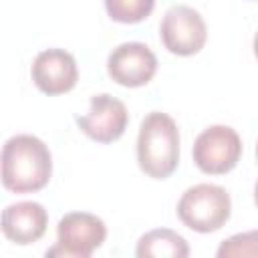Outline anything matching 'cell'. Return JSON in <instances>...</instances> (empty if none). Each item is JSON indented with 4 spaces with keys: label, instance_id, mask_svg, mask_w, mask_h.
Returning <instances> with one entry per match:
<instances>
[{
    "label": "cell",
    "instance_id": "6da1fadb",
    "mask_svg": "<svg viewBox=\"0 0 258 258\" xmlns=\"http://www.w3.org/2000/svg\"><path fill=\"white\" fill-rule=\"evenodd\" d=\"M2 185L14 194L42 189L52 175L48 145L28 133L12 135L2 147Z\"/></svg>",
    "mask_w": 258,
    "mask_h": 258
},
{
    "label": "cell",
    "instance_id": "7a4b0ae2",
    "mask_svg": "<svg viewBox=\"0 0 258 258\" xmlns=\"http://www.w3.org/2000/svg\"><path fill=\"white\" fill-rule=\"evenodd\" d=\"M139 169L153 179H167L179 163V129L177 123L161 111L143 117L137 135Z\"/></svg>",
    "mask_w": 258,
    "mask_h": 258
},
{
    "label": "cell",
    "instance_id": "3957f363",
    "mask_svg": "<svg viewBox=\"0 0 258 258\" xmlns=\"http://www.w3.org/2000/svg\"><path fill=\"white\" fill-rule=\"evenodd\" d=\"M232 214L230 194L216 183H198L187 187L177 202V218L194 232L210 234L226 226Z\"/></svg>",
    "mask_w": 258,
    "mask_h": 258
},
{
    "label": "cell",
    "instance_id": "277c9868",
    "mask_svg": "<svg viewBox=\"0 0 258 258\" xmlns=\"http://www.w3.org/2000/svg\"><path fill=\"white\" fill-rule=\"evenodd\" d=\"M107 238L105 222L89 212H69L58 220L56 244L46 250V256L89 258Z\"/></svg>",
    "mask_w": 258,
    "mask_h": 258
},
{
    "label": "cell",
    "instance_id": "5b68a950",
    "mask_svg": "<svg viewBox=\"0 0 258 258\" xmlns=\"http://www.w3.org/2000/svg\"><path fill=\"white\" fill-rule=\"evenodd\" d=\"M191 155L200 171L224 175L238 165L242 155V139L236 129L228 125H212L196 137Z\"/></svg>",
    "mask_w": 258,
    "mask_h": 258
},
{
    "label": "cell",
    "instance_id": "8992f818",
    "mask_svg": "<svg viewBox=\"0 0 258 258\" xmlns=\"http://www.w3.org/2000/svg\"><path fill=\"white\" fill-rule=\"evenodd\" d=\"M159 36L171 54L191 56L204 48L208 40V26L198 10L185 4H175L163 14Z\"/></svg>",
    "mask_w": 258,
    "mask_h": 258
},
{
    "label": "cell",
    "instance_id": "52a82bcc",
    "mask_svg": "<svg viewBox=\"0 0 258 258\" xmlns=\"http://www.w3.org/2000/svg\"><path fill=\"white\" fill-rule=\"evenodd\" d=\"M127 123H129V113L125 103L107 93L93 95L89 103V111L77 117L79 129L97 143L117 141L125 133Z\"/></svg>",
    "mask_w": 258,
    "mask_h": 258
},
{
    "label": "cell",
    "instance_id": "ba28073f",
    "mask_svg": "<svg viewBox=\"0 0 258 258\" xmlns=\"http://www.w3.org/2000/svg\"><path fill=\"white\" fill-rule=\"evenodd\" d=\"M107 73L121 87H143L157 73V56L143 42H123L109 52Z\"/></svg>",
    "mask_w": 258,
    "mask_h": 258
},
{
    "label": "cell",
    "instance_id": "9c48e42d",
    "mask_svg": "<svg viewBox=\"0 0 258 258\" xmlns=\"http://www.w3.org/2000/svg\"><path fill=\"white\" fill-rule=\"evenodd\" d=\"M30 77L36 89L44 95H62L75 89L79 81L77 60L71 52L62 48H46L36 54Z\"/></svg>",
    "mask_w": 258,
    "mask_h": 258
},
{
    "label": "cell",
    "instance_id": "30bf717a",
    "mask_svg": "<svg viewBox=\"0 0 258 258\" xmlns=\"http://www.w3.org/2000/svg\"><path fill=\"white\" fill-rule=\"evenodd\" d=\"M46 226L48 214L38 202H16L2 210V234L18 246L38 242Z\"/></svg>",
    "mask_w": 258,
    "mask_h": 258
},
{
    "label": "cell",
    "instance_id": "8fae6325",
    "mask_svg": "<svg viewBox=\"0 0 258 258\" xmlns=\"http://www.w3.org/2000/svg\"><path fill=\"white\" fill-rule=\"evenodd\" d=\"M135 254L139 258H185L189 256V246L181 234L169 228H155L139 238Z\"/></svg>",
    "mask_w": 258,
    "mask_h": 258
},
{
    "label": "cell",
    "instance_id": "7c38bea8",
    "mask_svg": "<svg viewBox=\"0 0 258 258\" xmlns=\"http://www.w3.org/2000/svg\"><path fill=\"white\" fill-rule=\"evenodd\" d=\"M155 8V0H105V10L111 20L121 24H137Z\"/></svg>",
    "mask_w": 258,
    "mask_h": 258
},
{
    "label": "cell",
    "instance_id": "4fadbf2b",
    "mask_svg": "<svg viewBox=\"0 0 258 258\" xmlns=\"http://www.w3.org/2000/svg\"><path fill=\"white\" fill-rule=\"evenodd\" d=\"M216 256L218 258H238V256L258 258V230L240 232V234H234V236L226 238L218 246Z\"/></svg>",
    "mask_w": 258,
    "mask_h": 258
},
{
    "label": "cell",
    "instance_id": "5bb4252c",
    "mask_svg": "<svg viewBox=\"0 0 258 258\" xmlns=\"http://www.w3.org/2000/svg\"><path fill=\"white\" fill-rule=\"evenodd\" d=\"M252 46H254V54H256V58H258V32L254 34V42H252Z\"/></svg>",
    "mask_w": 258,
    "mask_h": 258
},
{
    "label": "cell",
    "instance_id": "9a60e30c",
    "mask_svg": "<svg viewBox=\"0 0 258 258\" xmlns=\"http://www.w3.org/2000/svg\"><path fill=\"white\" fill-rule=\"evenodd\" d=\"M254 202H256V206H258V181H256V185H254Z\"/></svg>",
    "mask_w": 258,
    "mask_h": 258
},
{
    "label": "cell",
    "instance_id": "2e32d148",
    "mask_svg": "<svg viewBox=\"0 0 258 258\" xmlns=\"http://www.w3.org/2000/svg\"><path fill=\"white\" fill-rule=\"evenodd\" d=\"M256 159H258V143H256Z\"/></svg>",
    "mask_w": 258,
    "mask_h": 258
}]
</instances>
